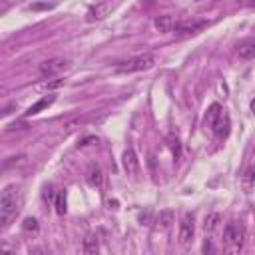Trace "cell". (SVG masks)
Masks as SVG:
<instances>
[{
  "label": "cell",
  "instance_id": "7c38bea8",
  "mask_svg": "<svg viewBox=\"0 0 255 255\" xmlns=\"http://www.w3.org/2000/svg\"><path fill=\"white\" fill-rule=\"evenodd\" d=\"M84 255H100V239L94 233L84 237Z\"/></svg>",
  "mask_w": 255,
  "mask_h": 255
},
{
  "label": "cell",
  "instance_id": "7402d4cb",
  "mask_svg": "<svg viewBox=\"0 0 255 255\" xmlns=\"http://www.w3.org/2000/svg\"><path fill=\"white\" fill-rule=\"evenodd\" d=\"M167 141H169L171 153H173L175 157H179V153H181V143H179V139H177V137H173V135H169V137H167Z\"/></svg>",
  "mask_w": 255,
  "mask_h": 255
},
{
  "label": "cell",
  "instance_id": "9c48e42d",
  "mask_svg": "<svg viewBox=\"0 0 255 255\" xmlns=\"http://www.w3.org/2000/svg\"><path fill=\"white\" fill-rule=\"evenodd\" d=\"M86 183L90 187H94V189H102V185H104V173H102V169H100L98 163H92L88 167V171H86Z\"/></svg>",
  "mask_w": 255,
  "mask_h": 255
},
{
  "label": "cell",
  "instance_id": "5b68a950",
  "mask_svg": "<svg viewBox=\"0 0 255 255\" xmlns=\"http://www.w3.org/2000/svg\"><path fill=\"white\" fill-rule=\"evenodd\" d=\"M195 235V219H193V213H185L181 223H179V243L181 245H187Z\"/></svg>",
  "mask_w": 255,
  "mask_h": 255
},
{
  "label": "cell",
  "instance_id": "603a6c76",
  "mask_svg": "<svg viewBox=\"0 0 255 255\" xmlns=\"http://www.w3.org/2000/svg\"><path fill=\"white\" fill-rule=\"evenodd\" d=\"M48 8H54V4H32L30 10H48Z\"/></svg>",
  "mask_w": 255,
  "mask_h": 255
},
{
  "label": "cell",
  "instance_id": "3957f363",
  "mask_svg": "<svg viewBox=\"0 0 255 255\" xmlns=\"http://www.w3.org/2000/svg\"><path fill=\"white\" fill-rule=\"evenodd\" d=\"M223 237H225V243L233 249H241L243 245V239H245V227L239 223V221H229L225 225V231H223Z\"/></svg>",
  "mask_w": 255,
  "mask_h": 255
},
{
  "label": "cell",
  "instance_id": "ffe728a7",
  "mask_svg": "<svg viewBox=\"0 0 255 255\" xmlns=\"http://www.w3.org/2000/svg\"><path fill=\"white\" fill-rule=\"evenodd\" d=\"M219 221H221V215L219 213H211L209 217H205V231H213L217 225H219Z\"/></svg>",
  "mask_w": 255,
  "mask_h": 255
},
{
  "label": "cell",
  "instance_id": "2e32d148",
  "mask_svg": "<svg viewBox=\"0 0 255 255\" xmlns=\"http://www.w3.org/2000/svg\"><path fill=\"white\" fill-rule=\"evenodd\" d=\"M171 223H173V211H171V209H163V211H159V215H157V227L167 229Z\"/></svg>",
  "mask_w": 255,
  "mask_h": 255
},
{
  "label": "cell",
  "instance_id": "5bb4252c",
  "mask_svg": "<svg viewBox=\"0 0 255 255\" xmlns=\"http://www.w3.org/2000/svg\"><path fill=\"white\" fill-rule=\"evenodd\" d=\"M153 24H155V28H157L159 32H173V28H175V20H173V16H169V14L157 16V18L153 20Z\"/></svg>",
  "mask_w": 255,
  "mask_h": 255
},
{
  "label": "cell",
  "instance_id": "277c9868",
  "mask_svg": "<svg viewBox=\"0 0 255 255\" xmlns=\"http://www.w3.org/2000/svg\"><path fill=\"white\" fill-rule=\"evenodd\" d=\"M68 66H70V62L64 60V58H50V60H44L40 64L38 72H40L42 78H50V76H56V74L64 72Z\"/></svg>",
  "mask_w": 255,
  "mask_h": 255
},
{
  "label": "cell",
  "instance_id": "9a60e30c",
  "mask_svg": "<svg viewBox=\"0 0 255 255\" xmlns=\"http://www.w3.org/2000/svg\"><path fill=\"white\" fill-rule=\"evenodd\" d=\"M54 100H56V96H46V98L38 100V102H36L34 106H30V108L26 110V116H34V114H38L40 110H44V108L52 106V104H54Z\"/></svg>",
  "mask_w": 255,
  "mask_h": 255
},
{
  "label": "cell",
  "instance_id": "4fadbf2b",
  "mask_svg": "<svg viewBox=\"0 0 255 255\" xmlns=\"http://www.w3.org/2000/svg\"><path fill=\"white\" fill-rule=\"evenodd\" d=\"M241 187L245 193H253L255 191V165L247 167L243 177H241Z\"/></svg>",
  "mask_w": 255,
  "mask_h": 255
},
{
  "label": "cell",
  "instance_id": "52a82bcc",
  "mask_svg": "<svg viewBox=\"0 0 255 255\" xmlns=\"http://www.w3.org/2000/svg\"><path fill=\"white\" fill-rule=\"evenodd\" d=\"M211 129H213V133L219 137V139H225L227 135H229V131H231V120H229V116L225 114V110L219 114V118L211 124Z\"/></svg>",
  "mask_w": 255,
  "mask_h": 255
},
{
  "label": "cell",
  "instance_id": "ba28073f",
  "mask_svg": "<svg viewBox=\"0 0 255 255\" xmlns=\"http://www.w3.org/2000/svg\"><path fill=\"white\" fill-rule=\"evenodd\" d=\"M122 165H124V169L128 171V175H137V171H139V159H137V153H135L133 147H128V149L124 151V155H122Z\"/></svg>",
  "mask_w": 255,
  "mask_h": 255
},
{
  "label": "cell",
  "instance_id": "7a4b0ae2",
  "mask_svg": "<svg viewBox=\"0 0 255 255\" xmlns=\"http://www.w3.org/2000/svg\"><path fill=\"white\" fill-rule=\"evenodd\" d=\"M155 64V58L153 54H139V56H133L126 62H120L116 66V72L118 74H131V72H141V70H149L151 66Z\"/></svg>",
  "mask_w": 255,
  "mask_h": 255
},
{
  "label": "cell",
  "instance_id": "8fae6325",
  "mask_svg": "<svg viewBox=\"0 0 255 255\" xmlns=\"http://www.w3.org/2000/svg\"><path fill=\"white\" fill-rule=\"evenodd\" d=\"M237 54H239V58L241 60H251V58H255V40H241L239 44H237Z\"/></svg>",
  "mask_w": 255,
  "mask_h": 255
},
{
  "label": "cell",
  "instance_id": "8992f818",
  "mask_svg": "<svg viewBox=\"0 0 255 255\" xmlns=\"http://www.w3.org/2000/svg\"><path fill=\"white\" fill-rule=\"evenodd\" d=\"M205 26H207L205 20H199V22H175L173 34H177V36H193V34H199Z\"/></svg>",
  "mask_w": 255,
  "mask_h": 255
},
{
  "label": "cell",
  "instance_id": "44dd1931",
  "mask_svg": "<svg viewBox=\"0 0 255 255\" xmlns=\"http://www.w3.org/2000/svg\"><path fill=\"white\" fill-rule=\"evenodd\" d=\"M201 255H217V249H215V243L213 239H205L203 245H201Z\"/></svg>",
  "mask_w": 255,
  "mask_h": 255
},
{
  "label": "cell",
  "instance_id": "d4e9b609",
  "mask_svg": "<svg viewBox=\"0 0 255 255\" xmlns=\"http://www.w3.org/2000/svg\"><path fill=\"white\" fill-rule=\"evenodd\" d=\"M251 110H253V112H255V100H253V102H251Z\"/></svg>",
  "mask_w": 255,
  "mask_h": 255
},
{
  "label": "cell",
  "instance_id": "cb8c5ba5",
  "mask_svg": "<svg viewBox=\"0 0 255 255\" xmlns=\"http://www.w3.org/2000/svg\"><path fill=\"white\" fill-rule=\"evenodd\" d=\"M60 86H64V80H56V82L46 84V88H60Z\"/></svg>",
  "mask_w": 255,
  "mask_h": 255
},
{
  "label": "cell",
  "instance_id": "30bf717a",
  "mask_svg": "<svg viewBox=\"0 0 255 255\" xmlns=\"http://www.w3.org/2000/svg\"><path fill=\"white\" fill-rule=\"evenodd\" d=\"M114 8V4H110V2H100V4H96V6H92L90 10H88V20L92 22V20H102V18H106L108 16V12Z\"/></svg>",
  "mask_w": 255,
  "mask_h": 255
},
{
  "label": "cell",
  "instance_id": "ac0fdd59",
  "mask_svg": "<svg viewBox=\"0 0 255 255\" xmlns=\"http://www.w3.org/2000/svg\"><path fill=\"white\" fill-rule=\"evenodd\" d=\"M66 205H68V201H66V191H58V193H56V201H54L56 213H58V215H64L66 209H68Z\"/></svg>",
  "mask_w": 255,
  "mask_h": 255
},
{
  "label": "cell",
  "instance_id": "d6986e66",
  "mask_svg": "<svg viewBox=\"0 0 255 255\" xmlns=\"http://www.w3.org/2000/svg\"><path fill=\"white\" fill-rule=\"evenodd\" d=\"M38 229H40L38 219H34V217H26V219L22 221V231H24V233H32V235H36Z\"/></svg>",
  "mask_w": 255,
  "mask_h": 255
},
{
  "label": "cell",
  "instance_id": "6da1fadb",
  "mask_svg": "<svg viewBox=\"0 0 255 255\" xmlns=\"http://www.w3.org/2000/svg\"><path fill=\"white\" fill-rule=\"evenodd\" d=\"M20 205H22V193H20V189L16 185H8L2 191V197H0V223L4 227H8L10 221L16 217Z\"/></svg>",
  "mask_w": 255,
  "mask_h": 255
},
{
  "label": "cell",
  "instance_id": "e0dca14e",
  "mask_svg": "<svg viewBox=\"0 0 255 255\" xmlns=\"http://www.w3.org/2000/svg\"><path fill=\"white\" fill-rule=\"evenodd\" d=\"M221 112H223V108H221L219 104H211V106H209V110H207V114H205V124L211 128V124L219 118V114H221Z\"/></svg>",
  "mask_w": 255,
  "mask_h": 255
}]
</instances>
